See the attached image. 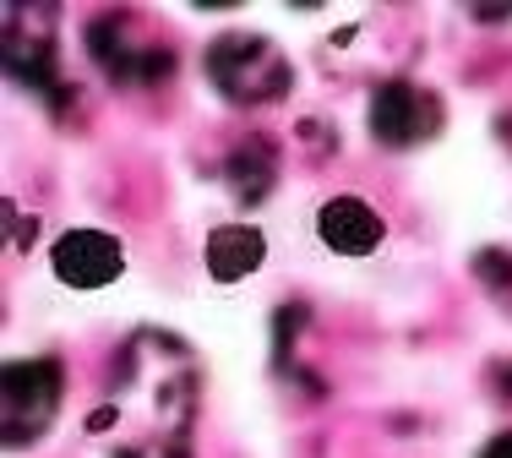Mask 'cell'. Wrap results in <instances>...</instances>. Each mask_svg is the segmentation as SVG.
<instances>
[{
    "label": "cell",
    "instance_id": "cell-1",
    "mask_svg": "<svg viewBox=\"0 0 512 458\" xmlns=\"http://www.w3.org/2000/svg\"><path fill=\"white\" fill-rule=\"evenodd\" d=\"M284 246H295V257L322 279L355 284L376 279L393 262V224L376 202L355 197V191H327V197L300 208Z\"/></svg>",
    "mask_w": 512,
    "mask_h": 458
},
{
    "label": "cell",
    "instance_id": "cell-2",
    "mask_svg": "<svg viewBox=\"0 0 512 458\" xmlns=\"http://www.w3.org/2000/svg\"><path fill=\"white\" fill-rule=\"evenodd\" d=\"M126 273H131V251L104 224H71L44 251V284L60 300H99L115 284H126Z\"/></svg>",
    "mask_w": 512,
    "mask_h": 458
},
{
    "label": "cell",
    "instance_id": "cell-3",
    "mask_svg": "<svg viewBox=\"0 0 512 458\" xmlns=\"http://www.w3.org/2000/svg\"><path fill=\"white\" fill-rule=\"evenodd\" d=\"M278 240L256 219H218L202 229V279L213 289H246L267 273Z\"/></svg>",
    "mask_w": 512,
    "mask_h": 458
}]
</instances>
